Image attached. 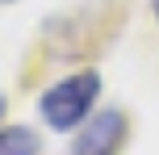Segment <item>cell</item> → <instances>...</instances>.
<instances>
[{
	"mask_svg": "<svg viewBox=\"0 0 159 155\" xmlns=\"http://www.w3.org/2000/svg\"><path fill=\"white\" fill-rule=\"evenodd\" d=\"M101 97V75L96 71H80V75H67V80L50 84L42 92L38 109L46 117V126L55 130H75L88 113H92V101Z\"/></svg>",
	"mask_w": 159,
	"mask_h": 155,
	"instance_id": "obj_1",
	"label": "cell"
},
{
	"mask_svg": "<svg viewBox=\"0 0 159 155\" xmlns=\"http://www.w3.org/2000/svg\"><path fill=\"white\" fill-rule=\"evenodd\" d=\"M126 134H130L126 113H117V109H101V113L75 134L71 155H117L121 147H126Z\"/></svg>",
	"mask_w": 159,
	"mask_h": 155,
	"instance_id": "obj_2",
	"label": "cell"
},
{
	"mask_svg": "<svg viewBox=\"0 0 159 155\" xmlns=\"http://www.w3.org/2000/svg\"><path fill=\"white\" fill-rule=\"evenodd\" d=\"M38 134L25 126H4L0 130V155H38Z\"/></svg>",
	"mask_w": 159,
	"mask_h": 155,
	"instance_id": "obj_3",
	"label": "cell"
},
{
	"mask_svg": "<svg viewBox=\"0 0 159 155\" xmlns=\"http://www.w3.org/2000/svg\"><path fill=\"white\" fill-rule=\"evenodd\" d=\"M151 8H155V17H159V0H151Z\"/></svg>",
	"mask_w": 159,
	"mask_h": 155,
	"instance_id": "obj_4",
	"label": "cell"
}]
</instances>
